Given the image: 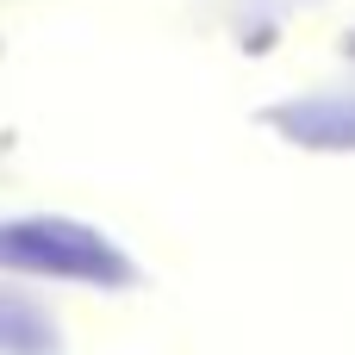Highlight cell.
Returning a JSON list of instances; mask_svg holds the SVG:
<instances>
[{"mask_svg":"<svg viewBox=\"0 0 355 355\" xmlns=\"http://www.w3.org/2000/svg\"><path fill=\"white\" fill-rule=\"evenodd\" d=\"M0 355H62L56 318L31 293H6L0 287Z\"/></svg>","mask_w":355,"mask_h":355,"instance_id":"3957f363","label":"cell"},{"mask_svg":"<svg viewBox=\"0 0 355 355\" xmlns=\"http://www.w3.org/2000/svg\"><path fill=\"white\" fill-rule=\"evenodd\" d=\"M349 50H355V37H349Z\"/></svg>","mask_w":355,"mask_h":355,"instance_id":"277c9868","label":"cell"},{"mask_svg":"<svg viewBox=\"0 0 355 355\" xmlns=\"http://www.w3.org/2000/svg\"><path fill=\"white\" fill-rule=\"evenodd\" d=\"M262 125L275 137H287L293 150L343 156V150H355V94H293V100L268 106Z\"/></svg>","mask_w":355,"mask_h":355,"instance_id":"7a4b0ae2","label":"cell"},{"mask_svg":"<svg viewBox=\"0 0 355 355\" xmlns=\"http://www.w3.org/2000/svg\"><path fill=\"white\" fill-rule=\"evenodd\" d=\"M0 275H31V281H62V287H100L125 293L137 287V262L94 225L62 218V212H31L0 225Z\"/></svg>","mask_w":355,"mask_h":355,"instance_id":"6da1fadb","label":"cell"}]
</instances>
